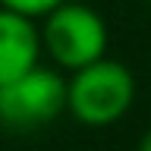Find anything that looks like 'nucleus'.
<instances>
[{
    "mask_svg": "<svg viewBox=\"0 0 151 151\" xmlns=\"http://www.w3.org/2000/svg\"><path fill=\"white\" fill-rule=\"evenodd\" d=\"M135 101V76L126 63L104 57L66 76V113L88 129L120 123Z\"/></svg>",
    "mask_w": 151,
    "mask_h": 151,
    "instance_id": "1",
    "label": "nucleus"
},
{
    "mask_svg": "<svg viewBox=\"0 0 151 151\" xmlns=\"http://www.w3.org/2000/svg\"><path fill=\"white\" fill-rule=\"evenodd\" d=\"M66 0H0V6L3 9H13V13H22V16H28V19H41L44 16H50L57 6H63Z\"/></svg>",
    "mask_w": 151,
    "mask_h": 151,
    "instance_id": "5",
    "label": "nucleus"
},
{
    "mask_svg": "<svg viewBox=\"0 0 151 151\" xmlns=\"http://www.w3.org/2000/svg\"><path fill=\"white\" fill-rule=\"evenodd\" d=\"M135 151H151V129L139 139V148H135Z\"/></svg>",
    "mask_w": 151,
    "mask_h": 151,
    "instance_id": "6",
    "label": "nucleus"
},
{
    "mask_svg": "<svg viewBox=\"0 0 151 151\" xmlns=\"http://www.w3.org/2000/svg\"><path fill=\"white\" fill-rule=\"evenodd\" d=\"M41 41H44V57L60 73L69 76L107 57L110 28L94 6L66 0L63 6L41 19Z\"/></svg>",
    "mask_w": 151,
    "mask_h": 151,
    "instance_id": "2",
    "label": "nucleus"
},
{
    "mask_svg": "<svg viewBox=\"0 0 151 151\" xmlns=\"http://www.w3.org/2000/svg\"><path fill=\"white\" fill-rule=\"evenodd\" d=\"M41 57H44L41 22L0 6V85L41 66Z\"/></svg>",
    "mask_w": 151,
    "mask_h": 151,
    "instance_id": "4",
    "label": "nucleus"
},
{
    "mask_svg": "<svg viewBox=\"0 0 151 151\" xmlns=\"http://www.w3.org/2000/svg\"><path fill=\"white\" fill-rule=\"evenodd\" d=\"M145 3H148V6H151V0H145Z\"/></svg>",
    "mask_w": 151,
    "mask_h": 151,
    "instance_id": "7",
    "label": "nucleus"
},
{
    "mask_svg": "<svg viewBox=\"0 0 151 151\" xmlns=\"http://www.w3.org/2000/svg\"><path fill=\"white\" fill-rule=\"evenodd\" d=\"M60 113H66V76L57 66L41 63L0 85V126L9 132H35Z\"/></svg>",
    "mask_w": 151,
    "mask_h": 151,
    "instance_id": "3",
    "label": "nucleus"
}]
</instances>
